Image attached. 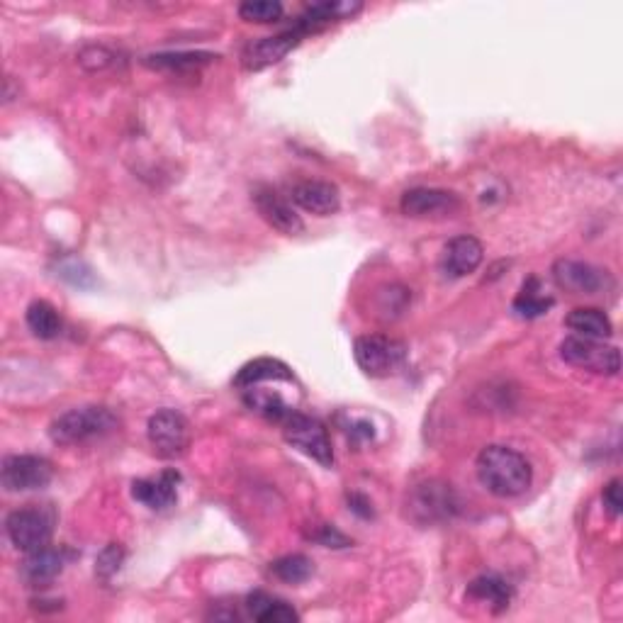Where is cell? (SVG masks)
I'll list each match as a JSON object with an SVG mask.
<instances>
[{
	"instance_id": "cell-1",
	"label": "cell",
	"mask_w": 623,
	"mask_h": 623,
	"mask_svg": "<svg viewBox=\"0 0 623 623\" xmlns=\"http://www.w3.org/2000/svg\"><path fill=\"white\" fill-rule=\"evenodd\" d=\"M477 477L482 487L495 497L512 499L524 495L531 487V463L509 446H487L477 456Z\"/></svg>"
},
{
	"instance_id": "cell-2",
	"label": "cell",
	"mask_w": 623,
	"mask_h": 623,
	"mask_svg": "<svg viewBox=\"0 0 623 623\" xmlns=\"http://www.w3.org/2000/svg\"><path fill=\"white\" fill-rule=\"evenodd\" d=\"M117 417L108 407H78L56 417L49 426V436L61 446H74L93 439H103L117 429Z\"/></svg>"
},
{
	"instance_id": "cell-3",
	"label": "cell",
	"mask_w": 623,
	"mask_h": 623,
	"mask_svg": "<svg viewBox=\"0 0 623 623\" xmlns=\"http://www.w3.org/2000/svg\"><path fill=\"white\" fill-rule=\"evenodd\" d=\"M353 356L361 370L370 378H387L402 366L407 358V346L385 334H368L356 339Z\"/></svg>"
},
{
	"instance_id": "cell-4",
	"label": "cell",
	"mask_w": 623,
	"mask_h": 623,
	"mask_svg": "<svg viewBox=\"0 0 623 623\" xmlns=\"http://www.w3.org/2000/svg\"><path fill=\"white\" fill-rule=\"evenodd\" d=\"M283 436L285 441L293 443L297 451L317 460L324 468L334 465V448H331L329 431L319 419L310 417V414L293 412L283 422Z\"/></svg>"
},
{
	"instance_id": "cell-5",
	"label": "cell",
	"mask_w": 623,
	"mask_h": 623,
	"mask_svg": "<svg viewBox=\"0 0 623 623\" xmlns=\"http://www.w3.org/2000/svg\"><path fill=\"white\" fill-rule=\"evenodd\" d=\"M560 356L570 366L589 370L599 375H619L621 356L616 346H606L604 341L585 339V336H568L560 344Z\"/></svg>"
},
{
	"instance_id": "cell-6",
	"label": "cell",
	"mask_w": 623,
	"mask_h": 623,
	"mask_svg": "<svg viewBox=\"0 0 623 623\" xmlns=\"http://www.w3.org/2000/svg\"><path fill=\"white\" fill-rule=\"evenodd\" d=\"M5 531L15 548L22 553H35V550L47 548L52 541L54 516L37 507L15 509L5 521Z\"/></svg>"
},
{
	"instance_id": "cell-7",
	"label": "cell",
	"mask_w": 623,
	"mask_h": 623,
	"mask_svg": "<svg viewBox=\"0 0 623 623\" xmlns=\"http://www.w3.org/2000/svg\"><path fill=\"white\" fill-rule=\"evenodd\" d=\"M52 477V463L39 456H8L3 460V470H0V480L8 492L42 490L52 482Z\"/></svg>"
},
{
	"instance_id": "cell-8",
	"label": "cell",
	"mask_w": 623,
	"mask_h": 623,
	"mask_svg": "<svg viewBox=\"0 0 623 623\" xmlns=\"http://www.w3.org/2000/svg\"><path fill=\"white\" fill-rule=\"evenodd\" d=\"M149 441L161 458L183 456L190 443V429L183 414L161 409L149 419Z\"/></svg>"
},
{
	"instance_id": "cell-9",
	"label": "cell",
	"mask_w": 623,
	"mask_h": 623,
	"mask_svg": "<svg viewBox=\"0 0 623 623\" xmlns=\"http://www.w3.org/2000/svg\"><path fill=\"white\" fill-rule=\"evenodd\" d=\"M553 280L558 283V288L568 290L572 295H597L606 290V285H611V278L606 271H599L592 263L570 261V258L555 263Z\"/></svg>"
},
{
	"instance_id": "cell-10",
	"label": "cell",
	"mask_w": 623,
	"mask_h": 623,
	"mask_svg": "<svg viewBox=\"0 0 623 623\" xmlns=\"http://www.w3.org/2000/svg\"><path fill=\"white\" fill-rule=\"evenodd\" d=\"M302 39H305V35H302L295 25L290 27V30L280 32V35L258 39V42H251L249 47L244 49L241 64H244L246 71L268 69V66L278 64L280 59H285V56L293 52Z\"/></svg>"
},
{
	"instance_id": "cell-11",
	"label": "cell",
	"mask_w": 623,
	"mask_h": 623,
	"mask_svg": "<svg viewBox=\"0 0 623 623\" xmlns=\"http://www.w3.org/2000/svg\"><path fill=\"white\" fill-rule=\"evenodd\" d=\"M254 205L258 215L271 224L273 229H278V232L295 237V234H300L305 229V222L293 210V205L278 190L268 188V185H258L254 190Z\"/></svg>"
},
{
	"instance_id": "cell-12",
	"label": "cell",
	"mask_w": 623,
	"mask_h": 623,
	"mask_svg": "<svg viewBox=\"0 0 623 623\" xmlns=\"http://www.w3.org/2000/svg\"><path fill=\"white\" fill-rule=\"evenodd\" d=\"M290 200L295 202L297 207H302L305 212L317 217H329L336 215L341 207V195L339 188L329 181H300L290 188Z\"/></svg>"
},
{
	"instance_id": "cell-13",
	"label": "cell",
	"mask_w": 623,
	"mask_h": 623,
	"mask_svg": "<svg viewBox=\"0 0 623 623\" xmlns=\"http://www.w3.org/2000/svg\"><path fill=\"white\" fill-rule=\"evenodd\" d=\"M400 207L407 217H439L456 212L460 200L456 193H448V190L414 188L402 195Z\"/></svg>"
},
{
	"instance_id": "cell-14",
	"label": "cell",
	"mask_w": 623,
	"mask_h": 623,
	"mask_svg": "<svg viewBox=\"0 0 623 623\" xmlns=\"http://www.w3.org/2000/svg\"><path fill=\"white\" fill-rule=\"evenodd\" d=\"M361 8H363L361 3H351V0H322V3L310 5V8L295 20V27L305 37L314 35V32L334 25V22L353 18Z\"/></svg>"
},
{
	"instance_id": "cell-15",
	"label": "cell",
	"mask_w": 623,
	"mask_h": 623,
	"mask_svg": "<svg viewBox=\"0 0 623 623\" xmlns=\"http://www.w3.org/2000/svg\"><path fill=\"white\" fill-rule=\"evenodd\" d=\"M485 249L475 237H456L446 244L441 256V271L451 278H465V275L475 273L477 266L482 263Z\"/></svg>"
},
{
	"instance_id": "cell-16",
	"label": "cell",
	"mask_w": 623,
	"mask_h": 623,
	"mask_svg": "<svg viewBox=\"0 0 623 623\" xmlns=\"http://www.w3.org/2000/svg\"><path fill=\"white\" fill-rule=\"evenodd\" d=\"M178 480H181V475L173 473V470H166L159 477H149V480H137L132 485V497L137 502H142L144 507L161 512V509H168L176 504Z\"/></svg>"
},
{
	"instance_id": "cell-17",
	"label": "cell",
	"mask_w": 623,
	"mask_h": 623,
	"mask_svg": "<svg viewBox=\"0 0 623 623\" xmlns=\"http://www.w3.org/2000/svg\"><path fill=\"white\" fill-rule=\"evenodd\" d=\"M64 550H56L52 546L35 550V553H27V560L22 563V577H25L30 585H47L54 577L61 575L64 570Z\"/></svg>"
},
{
	"instance_id": "cell-18",
	"label": "cell",
	"mask_w": 623,
	"mask_h": 623,
	"mask_svg": "<svg viewBox=\"0 0 623 623\" xmlns=\"http://www.w3.org/2000/svg\"><path fill=\"white\" fill-rule=\"evenodd\" d=\"M246 611L249 616L258 623H293L300 619L297 611L283 599L273 597V594L266 592H254L246 597Z\"/></svg>"
},
{
	"instance_id": "cell-19",
	"label": "cell",
	"mask_w": 623,
	"mask_h": 623,
	"mask_svg": "<svg viewBox=\"0 0 623 623\" xmlns=\"http://www.w3.org/2000/svg\"><path fill=\"white\" fill-rule=\"evenodd\" d=\"M512 597H514L512 585L497 575L477 577V580L470 582V587H468V599L487 604L492 611H495V614L507 609L509 602H512Z\"/></svg>"
},
{
	"instance_id": "cell-20",
	"label": "cell",
	"mask_w": 623,
	"mask_h": 623,
	"mask_svg": "<svg viewBox=\"0 0 623 623\" xmlns=\"http://www.w3.org/2000/svg\"><path fill=\"white\" fill-rule=\"evenodd\" d=\"M266 380H288V383H293L295 378L293 370L285 366L283 361H275V358H256V361L246 363V366L239 370L237 378H234V385L241 387V390H249V387L266 383Z\"/></svg>"
},
{
	"instance_id": "cell-21",
	"label": "cell",
	"mask_w": 623,
	"mask_h": 623,
	"mask_svg": "<svg viewBox=\"0 0 623 623\" xmlns=\"http://www.w3.org/2000/svg\"><path fill=\"white\" fill-rule=\"evenodd\" d=\"M565 324H568V329L575 336H585V339L597 341L609 339L611 331H614L609 317L602 310H597V307H577V310L568 314Z\"/></svg>"
},
{
	"instance_id": "cell-22",
	"label": "cell",
	"mask_w": 623,
	"mask_h": 623,
	"mask_svg": "<svg viewBox=\"0 0 623 623\" xmlns=\"http://www.w3.org/2000/svg\"><path fill=\"white\" fill-rule=\"evenodd\" d=\"M244 404L251 409V412L261 414V417L271 419V422L283 424L290 414L295 412L278 392H268V390H258V387H249L244 390Z\"/></svg>"
},
{
	"instance_id": "cell-23",
	"label": "cell",
	"mask_w": 623,
	"mask_h": 623,
	"mask_svg": "<svg viewBox=\"0 0 623 623\" xmlns=\"http://www.w3.org/2000/svg\"><path fill=\"white\" fill-rule=\"evenodd\" d=\"M27 327H30V331L37 339L52 341L61 334V327H64V324H61V317L54 305H49V302L44 300H35L27 307Z\"/></svg>"
},
{
	"instance_id": "cell-24",
	"label": "cell",
	"mask_w": 623,
	"mask_h": 623,
	"mask_svg": "<svg viewBox=\"0 0 623 623\" xmlns=\"http://www.w3.org/2000/svg\"><path fill=\"white\" fill-rule=\"evenodd\" d=\"M553 297L543 295L541 290V280L538 278H529L524 285H521V293L516 295L514 300V312L519 317L533 319V317H541L546 314L550 307H553Z\"/></svg>"
},
{
	"instance_id": "cell-25",
	"label": "cell",
	"mask_w": 623,
	"mask_h": 623,
	"mask_svg": "<svg viewBox=\"0 0 623 623\" xmlns=\"http://www.w3.org/2000/svg\"><path fill=\"white\" fill-rule=\"evenodd\" d=\"M453 507H456L453 504V492L446 485H436V482L419 487L417 499H414V509L424 512L429 519H434V516H448Z\"/></svg>"
},
{
	"instance_id": "cell-26",
	"label": "cell",
	"mask_w": 623,
	"mask_h": 623,
	"mask_svg": "<svg viewBox=\"0 0 623 623\" xmlns=\"http://www.w3.org/2000/svg\"><path fill=\"white\" fill-rule=\"evenodd\" d=\"M212 59H215V56L207 52H168V54H151L144 59V64L161 71H190L198 69L202 64H210Z\"/></svg>"
},
{
	"instance_id": "cell-27",
	"label": "cell",
	"mask_w": 623,
	"mask_h": 623,
	"mask_svg": "<svg viewBox=\"0 0 623 623\" xmlns=\"http://www.w3.org/2000/svg\"><path fill=\"white\" fill-rule=\"evenodd\" d=\"M312 572V560L300 553L285 555V558H278L275 563H271V575L278 577L280 582H288V585H300V582L310 580Z\"/></svg>"
},
{
	"instance_id": "cell-28",
	"label": "cell",
	"mask_w": 623,
	"mask_h": 623,
	"mask_svg": "<svg viewBox=\"0 0 623 623\" xmlns=\"http://www.w3.org/2000/svg\"><path fill=\"white\" fill-rule=\"evenodd\" d=\"M239 15L246 22H278L283 18V5L278 0H246L239 5Z\"/></svg>"
},
{
	"instance_id": "cell-29",
	"label": "cell",
	"mask_w": 623,
	"mask_h": 623,
	"mask_svg": "<svg viewBox=\"0 0 623 623\" xmlns=\"http://www.w3.org/2000/svg\"><path fill=\"white\" fill-rule=\"evenodd\" d=\"M122 563H125V548H122V543H110V546L98 555V560H95V572H98L103 580H108V577H112L120 570Z\"/></svg>"
},
{
	"instance_id": "cell-30",
	"label": "cell",
	"mask_w": 623,
	"mask_h": 623,
	"mask_svg": "<svg viewBox=\"0 0 623 623\" xmlns=\"http://www.w3.org/2000/svg\"><path fill=\"white\" fill-rule=\"evenodd\" d=\"M78 61H81L86 69L91 71H103L105 66L115 64V54L105 47H86L81 54H78Z\"/></svg>"
},
{
	"instance_id": "cell-31",
	"label": "cell",
	"mask_w": 623,
	"mask_h": 623,
	"mask_svg": "<svg viewBox=\"0 0 623 623\" xmlns=\"http://www.w3.org/2000/svg\"><path fill=\"white\" fill-rule=\"evenodd\" d=\"M602 502H604V509L611 516H619L621 514L623 499H621V480H619V477H614V480H611L609 485L604 487Z\"/></svg>"
},
{
	"instance_id": "cell-32",
	"label": "cell",
	"mask_w": 623,
	"mask_h": 623,
	"mask_svg": "<svg viewBox=\"0 0 623 623\" xmlns=\"http://www.w3.org/2000/svg\"><path fill=\"white\" fill-rule=\"evenodd\" d=\"M312 538L327 548H346L349 546V538H346L341 531H336L334 526H319V531L314 533Z\"/></svg>"
},
{
	"instance_id": "cell-33",
	"label": "cell",
	"mask_w": 623,
	"mask_h": 623,
	"mask_svg": "<svg viewBox=\"0 0 623 623\" xmlns=\"http://www.w3.org/2000/svg\"><path fill=\"white\" fill-rule=\"evenodd\" d=\"M349 502H351V509H353V512H356V514H361V516H370V514H373V509H370V504H368V499H366V497L353 495V497L349 499Z\"/></svg>"
}]
</instances>
